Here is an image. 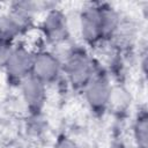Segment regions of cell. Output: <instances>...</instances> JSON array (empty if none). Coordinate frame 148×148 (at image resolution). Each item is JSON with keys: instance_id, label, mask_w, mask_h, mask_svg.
Segmentation results:
<instances>
[{"instance_id": "obj_11", "label": "cell", "mask_w": 148, "mask_h": 148, "mask_svg": "<svg viewBox=\"0 0 148 148\" xmlns=\"http://www.w3.org/2000/svg\"><path fill=\"white\" fill-rule=\"evenodd\" d=\"M23 35L24 32L7 10L0 13V40L16 43Z\"/></svg>"}, {"instance_id": "obj_3", "label": "cell", "mask_w": 148, "mask_h": 148, "mask_svg": "<svg viewBox=\"0 0 148 148\" xmlns=\"http://www.w3.org/2000/svg\"><path fill=\"white\" fill-rule=\"evenodd\" d=\"M112 84L110 73L102 65H98L95 74L81 91L88 110L96 118L108 113Z\"/></svg>"}, {"instance_id": "obj_7", "label": "cell", "mask_w": 148, "mask_h": 148, "mask_svg": "<svg viewBox=\"0 0 148 148\" xmlns=\"http://www.w3.org/2000/svg\"><path fill=\"white\" fill-rule=\"evenodd\" d=\"M47 87L34 75L25 77L18 86L23 104L30 116L38 117L44 111L47 102Z\"/></svg>"}, {"instance_id": "obj_2", "label": "cell", "mask_w": 148, "mask_h": 148, "mask_svg": "<svg viewBox=\"0 0 148 148\" xmlns=\"http://www.w3.org/2000/svg\"><path fill=\"white\" fill-rule=\"evenodd\" d=\"M61 60L62 76L68 86L77 91H82L99 65L84 45L71 46Z\"/></svg>"}, {"instance_id": "obj_9", "label": "cell", "mask_w": 148, "mask_h": 148, "mask_svg": "<svg viewBox=\"0 0 148 148\" xmlns=\"http://www.w3.org/2000/svg\"><path fill=\"white\" fill-rule=\"evenodd\" d=\"M131 104L132 97L126 87L121 83H113L108 105V113H111L118 118L125 117L131 109Z\"/></svg>"}, {"instance_id": "obj_12", "label": "cell", "mask_w": 148, "mask_h": 148, "mask_svg": "<svg viewBox=\"0 0 148 148\" xmlns=\"http://www.w3.org/2000/svg\"><path fill=\"white\" fill-rule=\"evenodd\" d=\"M52 148H80L79 143L67 134H60L57 136Z\"/></svg>"}, {"instance_id": "obj_5", "label": "cell", "mask_w": 148, "mask_h": 148, "mask_svg": "<svg viewBox=\"0 0 148 148\" xmlns=\"http://www.w3.org/2000/svg\"><path fill=\"white\" fill-rule=\"evenodd\" d=\"M34 62V50L30 49L27 44L17 42L14 45V49L2 66L6 80L8 84L17 87L21 82L31 75Z\"/></svg>"}, {"instance_id": "obj_8", "label": "cell", "mask_w": 148, "mask_h": 148, "mask_svg": "<svg viewBox=\"0 0 148 148\" xmlns=\"http://www.w3.org/2000/svg\"><path fill=\"white\" fill-rule=\"evenodd\" d=\"M40 3L34 1H15L6 9L24 34L32 29L37 21Z\"/></svg>"}, {"instance_id": "obj_6", "label": "cell", "mask_w": 148, "mask_h": 148, "mask_svg": "<svg viewBox=\"0 0 148 148\" xmlns=\"http://www.w3.org/2000/svg\"><path fill=\"white\" fill-rule=\"evenodd\" d=\"M31 75L45 84H54L62 77V60L52 50L42 47L34 50V62Z\"/></svg>"}, {"instance_id": "obj_10", "label": "cell", "mask_w": 148, "mask_h": 148, "mask_svg": "<svg viewBox=\"0 0 148 148\" xmlns=\"http://www.w3.org/2000/svg\"><path fill=\"white\" fill-rule=\"evenodd\" d=\"M132 138L135 148H148V114L146 108L140 109L134 116Z\"/></svg>"}, {"instance_id": "obj_1", "label": "cell", "mask_w": 148, "mask_h": 148, "mask_svg": "<svg viewBox=\"0 0 148 148\" xmlns=\"http://www.w3.org/2000/svg\"><path fill=\"white\" fill-rule=\"evenodd\" d=\"M121 15L108 2H90L84 5L77 16L79 34L82 45L88 49L109 43L117 31Z\"/></svg>"}, {"instance_id": "obj_4", "label": "cell", "mask_w": 148, "mask_h": 148, "mask_svg": "<svg viewBox=\"0 0 148 148\" xmlns=\"http://www.w3.org/2000/svg\"><path fill=\"white\" fill-rule=\"evenodd\" d=\"M42 37L49 45L58 46L66 43L71 36L69 20L65 10L57 6L47 7L38 23Z\"/></svg>"}]
</instances>
